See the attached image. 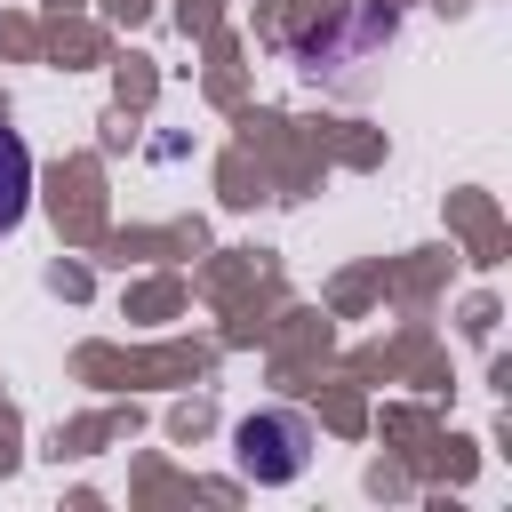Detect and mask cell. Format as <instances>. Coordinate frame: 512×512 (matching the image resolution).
Returning a JSON list of instances; mask_svg holds the SVG:
<instances>
[{
	"instance_id": "obj_1",
	"label": "cell",
	"mask_w": 512,
	"mask_h": 512,
	"mask_svg": "<svg viewBox=\"0 0 512 512\" xmlns=\"http://www.w3.org/2000/svg\"><path fill=\"white\" fill-rule=\"evenodd\" d=\"M232 464H240L256 488H272V480H296V472L312 464V424H304L296 408L240 416V432H232Z\"/></svg>"
},
{
	"instance_id": "obj_2",
	"label": "cell",
	"mask_w": 512,
	"mask_h": 512,
	"mask_svg": "<svg viewBox=\"0 0 512 512\" xmlns=\"http://www.w3.org/2000/svg\"><path fill=\"white\" fill-rule=\"evenodd\" d=\"M24 208H32V152L16 128H0V240L24 224Z\"/></svg>"
}]
</instances>
